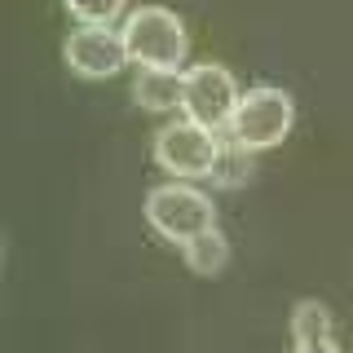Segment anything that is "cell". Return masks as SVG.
Returning a JSON list of instances; mask_svg holds the SVG:
<instances>
[{
  "label": "cell",
  "instance_id": "6da1fadb",
  "mask_svg": "<svg viewBox=\"0 0 353 353\" xmlns=\"http://www.w3.org/2000/svg\"><path fill=\"white\" fill-rule=\"evenodd\" d=\"M124 44L128 58L141 71H181L185 53H190V36H185V22L163 5H141L124 18Z\"/></svg>",
  "mask_w": 353,
  "mask_h": 353
},
{
  "label": "cell",
  "instance_id": "7a4b0ae2",
  "mask_svg": "<svg viewBox=\"0 0 353 353\" xmlns=\"http://www.w3.org/2000/svg\"><path fill=\"white\" fill-rule=\"evenodd\" d=\"M146 221H150L154 234L176 243V248H185L190 239L216 230L212 199H208L203 190H194V185H185V181L154 185V190L146 194Z\"/></svg>",
  "mask_w": 353,
  "mask_h": 353
},
{
  "label": "cell",
  "instance_id": "3957f363",
  "mask_svg": "<svg viewBox=\"0 0 353 353\" xmlns=\"http://www.w3.org/2000/svg\"><path fill=\"white\" fill-rule=\"evenodd\" d=\"M296 124V102L279 84H256L239 97V110L230 119V141L248 150H270L292 132Z\"/></svg>",
  "mask_w": 353,
  "mask_h": 353
},
{
  "label": "cell",
  "instance_id": "277c9868",
  "mask_svg": "<svg viewBox=\"0 0 353 353\" xmlns=\"http://www.w3.org/2000/svg\"><path fill=\"white\" fill-rule=\"evenodd\" d=\"M225 141L194 119H176L154 132V163L176 181H208Z\"/></svg>",
  "mask_w": 353,
  "mask_h": 353
},
{
  "label": "cell",
  "instance_id": "5b68a950",
  "mask_svg": "<svg viewBox=\"0 0 353 353\" xmlns=\"http://www.w3.org/2000/svg\"><path fill=\"white\" fill-rule=\"evenodd\" d=\"M239 84L234 75L225 71L221 62H199L185 71V97H181V110L185 119L212 128V132H230V119L239 110Z\"/></svg>",
  "mask_w": 353,
  "mask_h": 353
},
{
  "label": "cell",
  "instance_id": "8992f818",
  "mask_svg": "<svg viewBox=\"0 0 353 353\" xmlns=\"http://www.w3.org/2000/svg\"><path fill=\"white\" fill-rule=\"evenodd\" d=\"M62 58L80 80H110L119 75L124 66L132 62L128 58V44H124V31L115 27H75L62 44Z\"/></svg>",
  "mask_w": 353,
  "mask_h": 353
},
{
  "label": "cell",
  "instance_id": "52a82bcc",
  "mask_svg": "<svg viewBox=\"0 0 353 353\" xmlns=\"http://www.w3.org/2000/svg\"><path fill=\"white\" fill-rule=\"evenodd\" d=\"M181 97H185V71H137V80H132V102L150 115L181 110Z\"/></svg>",
  "mask_w": 353,
  "mask_h": 353
},
{
  "label": "cell",
  "instance_id": "ba28073f",
  "mask_svg": "<svg viewBox=\"0 0 353 353\" xmlns=\"http://www.w3.org/2000/svg\"><path fill=\"white\" fill-rule=\"evenodd\" d=\"M252 176H256V150L239 146V141H225L212 163V176L208 181L221 185V190H239V185H248Z\"/></svg>",
  "mask_w": 353,
  "mask_h": 353
},
{
  "label": "cell",
  "instance_id": "9c48e42d",
  "mask_svg": "<svg viewBox=\"0 0 353 353\" xmlns=\"http://www.w3.org/2000/svg\"><path fill=\"white\" fill-rule=\"evenodd\" d=\"M185 265H190L194 274H203V279H212V274H221L230 265V239L221 234V230H208V234H199L185 243Z\"/></svg>",
  "mask_w": 353,
  "mask_h": 353
},
{
  "label": "cell",
  "instance_id": "30bf717a",
  "mask_svg": "<svg viewBox=\"0 0 353 353\" xmlns=\"http://www.w3.org/2000/svg\"><path fill=\"white\" fill-rule=\"evenodd\" d=\"M292 340H296V345L331 340V309L323 301H301L292 309Z\"/></svg>",
  "mask_w": 353,
  "mask_h": 353
},
{
  "label": "cell",
  "instance_id": "8fae6325",
  "mask_svg": "<svg viewBox=\"0 0 353 353\" xmlns=\"http://www.w3.org/2000/svg\"><path fill=\"white\" fill-rule=\"evenodd\" d=\"M66 14L75 22H84V27H110L119 14H124L128 0H62Z\"/></svg>",
  "mask_w": 353,
  "mask_h": 353
},
{
  "label": "cell",
  "instance_id": "7c38bea8",
  "mask_svg": "<svg viewBox=\"0 0 353 353\" xmlns=\"http://www.w3.org/2000/svg\"><path fill=\"white\" fill-rule=\"evenodd\" d=\"M296 353H345L336 340H314V345H296Z\"/></svg>",
  "mask_w": 353,
  "mask_h": 353
}]
</instances>
